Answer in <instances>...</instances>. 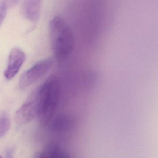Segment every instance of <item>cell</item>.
<instances>
[{
	"mask_svg": "<svg viewBox=\"0 0 158 158\" xmlns=\"http://www.w3.org/2000/svg\"><path fill=\"white\" fill-rule=\"evenodd\" d=\"M10 120L8 115L3 114L0 116V137L6 135L10 127Z\"/></svg>",
	"mask_w": 158,
	"mask_h": 158,
	"instance_id": "obj_8",
	"label": "cell"
},
{
	"mask_svg": "<svg viewBox=\"0 0 158 158\" xmlns=\"http://www.w3.org/2000/svg\"><path fill=\"white\" fill-rule=\"evenodd\" d=\"M41 6L40 1H25L21 6L22 15L25 18L30 22H36L40 15Z\"/></svg>",
	"mask_w": 158,
	"mask_h": 158,
	"instance_id": "obj_6",
	"label": "cell"
},
{
	"mask_svg": "<svg viewBox=\"0 0 158 158\" xmlns=\"http://www.w3.org/2000/svg\"><path fill=\"white\" fill-rule=\"evenodd\" d=\"M25 59V54L20 48H15L11 51L8 66L4 73L6 79H11L17 74Z\"/></svg>",
	"mask_w": 158,
	"mask_h": 158,
	"instance_id": "obj_5",
	"label": "cell"
},
{
	"mask_svg": "<svg viewBox=\"0 0 158 158\" xmlns=\"http://www.w3.org/2000/svg\"><path fill=\"white\" fill-rule=\"evenodd\" d=\"M55 144H49L36 156L35 158H54Z\"/></svg>",
	"mask_w": 158,
	"mask_h": 158,
	"instance_id": "obj_9",
	"label": "cell"
},
{
	"mask_svg": "<svg viewBox=\"0 0 158 158\" xmlns=\"http://www.w3.org/2000/svg\"><path fill=\"white\" fill-rule=\"evenodd\" d=\"M7 3L6 2L0 1V26L3 23L7 14Z\"/></svg>",
	"mask_w": 158,
	"mask_h": 158,
	"instance_id": "obj_11",
	"label": "cell"
},
{
	"mask_svg": "<svg viewBox=\"0 0 158 158\" xmlns=\"http://www.w3.org/2000/svg\"><path fill=\"white\" fill-rule=\"evenodd\" d=\"M50 123H51V130L56 133H64L72 131L75 126L73 119L67 115H58L51 120Z\"/></svg>",
	"mask_w": 158,
	"mask_h": 158,
	"instance_id": "obj_7",
	"label": "cell"
},
{
	"mask_svg": "<svg viewBox=\"0 0 158 158\" xmlns=\"http://www.w3.org/2000/svg\"><path fill=\"white\" fill-rule=\"evenodd\" d=\"M0 158H3L2 156H0Z\"/></svg>",
	"mask_w": 158,
	"mask_h": 158,
	"instance_id": "obj_13",
	"label": "cell"
},
{
	"mask_svg": "<svg viewBox=\"0 0 158 158\" xmlns=\"http://www.w3.org/2000/svg\"><path fill=\"white\" fill-rule=\"evenodd\" d=\"M6 158H13V152L12 149L9 150L6 153Z\"/></svg>",
	"mask_w": 158,
	"mask_h": 158,
	"instance_id": "obj_12",
	"label": "cell"
},
{
	"mask_svg": "<svg viewBox=\"0 0 158 158\" xmlns=\"http://www.w3.org/2000/svg\"><path fill=\"white\" fill-rule=\"evenodd\" d=\"M53 63V60L51 59H45L38 62L21 76L18 84L19 88L24 89L36 82L49 71Z\"/></svg>",
	"mask_w": 158,
	"mask_h": 158,
	"instance_id": "obj_3",
	"label": "cell"
},
{
	"mask_svg": "<svg viewBox=\"0 0 158 158\" xmlns=\"http://www.w3.org/2000/svg\"><path fill=\"white\" fill-rule=\"evenodd\" d=\"M49 31L55 58L59 60H66L71 55L74 46L72 29L62 18L57 16L50 23Z\"/></svg>",
	"mask_w": 158,
	"mask_h": 158,
	"instance_id": "obj_2",
	"label": "cell"
},
{
	"mask_svg": "<svg viewBox=\"0 0 158 158\" xmlns=\"http://www.w3.org/2000/svg\"><path fill=\"white\" fill-rule=\"evenodd\" d=\"M35 92L38 108L37 117L40 125L44 127L52 119L60 100V85L59 78L54 75L50 76Z\"/></svg>",
	"mask_w": 158,
	"mask_h": 158,
	"instance_id": "obj_1",
	"label": "cell"
},
{
	"mask_svg": "<svg viewBox=\"0 0 158 158\" xmlns=\"http://www.w3.org/2000/svg\"><path fill=\"white\" fill-rule=\"evenodd\" d=\"M38 108L35 90L15 114V122L17 125L22 126L29 123L38 117Z\"/></svg>",
	"mask_w": 158,
	"mask_h": 158,
	"instance_id": "obj_4",
	"label": "cell"
},
{
	"mask_svg": "<svg viewBox=\"0 0 158 158\" xmlns=\"http://www.w3.org/2000/svg\"><path fill=\"white\" fill-rule=\"evenodd\" d=\"M54 158H70L69 154L60 148L55 145L54 149Z\"/></svg>",
	"mask_w": 158,
	"mask_h": 158,
	"instance_id": "obj_10",
	"label": "cell"
}]
</instances>
